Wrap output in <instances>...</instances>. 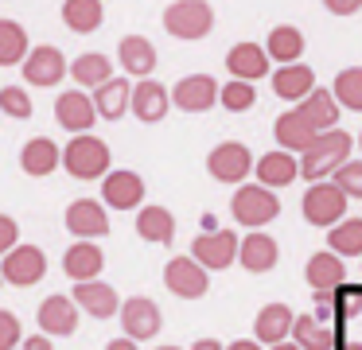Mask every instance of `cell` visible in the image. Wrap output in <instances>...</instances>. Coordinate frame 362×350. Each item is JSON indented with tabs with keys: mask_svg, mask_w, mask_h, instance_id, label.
<instances>
[{
	"mask_svg": "<svg viewBox=\"0 0 362 350\" xmlns=\"http://www.w3.org/2000/svg\"><path fill=\"white\" fill-rule=\"evenodd\" d=\"M265 51H269V59H276L281 66H292V62H300V54H304V31L292 28V23H276L265 39Z\"/></svg>",
	"mask_w": 362,
	"mask_h": 350,
	"instance_id": "obj_32",
	"label": "cell"
},
{
	"mask_svg": "<svg viewBox=\"0 0 362 350\" xmlns=\"http://www.w3.org/2000/svg\"><path fill=\"white\" fill-rule=\"evenodd\" d=\"M273 136H276V144L284 148V152H292V156H304L308 148L320 140V129H315L312 121H308L300 109H288V113H281L273 121Z\"/></svg>",
	"mask_w": 362,
	"mask_h": 350,
	"instance_id": "obj_15",
	"label": "cell"
},
{
	"mask_svg": "<svg viewBox=\"0 0 362 350\" xmlns=\"http://www.w3.org/2000/svg\"><path fill=\"white\" fill-rule=\"evenodd\" d=\"M292 342L304 350H335V334L323 319L315 315H296V327H292Z\"/></svg>",
	"mask_w": 362,
	"mask_h": 350,
	"instance_id": "obj_36",
	"label": "cell"
},
{
	"mask_svg": "<svg viewBox=\"0 0 362 350\" xmlns=\"http://www.w3.org/2000/svg\"><path fill=\"white\" fill-rule=\"evenodd\" d=\"M331 183H335L346 199H362V160H346L343 168L331 175Z\"/></svg>",
	"mask_w": 362,
	"mask_h": 350,
	"instance_id": "obj_40",
	"label": "cell"
},
{
	"mask_svg": "<svg viewBox=\"0 0 362 350\" xmlns=\"http://www.w3.org/2000/svg\"><path fill=\"white\" fill-rule=\"evenodd\" d=\"M20 70H24L28 86H59L66 74H71L63 51H59V47H51V43L32 47V54L24 59V66H20Z\"/></svg>",
	"mask_w": 362,
	"mask_h": 350,
	"instance_id": "obj_13",
	"label": "cell"
},
{
	"mask_svg": "<svg viewBox=\"0 0 362 350\" xmlns=\"http://www.w3.org/2000/svg\"><path fill=\"white\" fill-rule=\"evenodd\" d=\"M358 148H362V132H358Z\"/></svg>",
	"mask_w": 362,
	"mask_h": 350,
	"instance_id": "obj_53",
	"label": "cell"
},
{
	"mask_svg": "<svg viewBox=\"0 0 362 350\" xmlns=\"http://www.w3.org/2000/svg\"><path fill=\"white\" fill-rule=\"evenodd\" d=\"M43 334H74L78 331V303L74 296H47L35 311Z\"/></svg>",
	"mask_w": 362,
	"mask_h": 350,
	"instance_id": "obj_18",
	"label": "cell"
},
{
	"mask_svg": "<svg viewBox=\"0 0 362 350\" xmlns=\"http://www.w3.org/2000/svg\"><path fill=\"white\" fill-rule=\"evenodd\" d=\"M222 109H230V113H245V109H253V101H257V90H253V82H242V78H230L226 86H222Z\"/></svg>",
	"mask_w": 362,
	"mask_h": 350,
	"instance_id": "obj_39",
	"label": "cell"
},
{
	"mask_svg": "<svg viewBox=\"0 0 362 350\" xmlns=\"http://www.w3.org/2000/svg\"><path fill=\"white\" fill-rule=\"evenodd\" d=\"M0 284H4V269H0Z\"/></svg>",
	"mask_w": 362,
	"mask_h": 350,
	"instance_id": "obj_52",
	"label": "cell"
},
{
	"mask_svg": "<svg viewBox=\"0 0 362 350\" xmlns=\"http://www.w3.org/2000/svg\"><path fill=\"white\" fill-rule=\"evenodd\" d=\"M24 346V334H20V319L12 311L0 308V350H16Z\"/></svg>",
	"mask_w": 362,
	"mask_h": 350,
	"instance_id": "obj_42",
	"label": "cell"
},
{
	"mask_svg": "<svg viewBox=\"0 0 362 350\" xmlns=\"http://www.w3.org/2000/svg\"><path fill=\"white\" fill-rule=\"evenodd\" d=\"M63 168L71 171L74 179H105L110 175V144L102 136H71V144L63 148Z\"/></svg>",
	"mask_w": 362,
	"mask_h": 350,
	"instance_id": "obj_3",
	"label": "cell"
},
{
	"mask_svg": "<svg viewBox=\"0 0 362 350\" xmlns=\"http://www.w3.org/2000/svg\"><path fill=\"white\" fill-rule=\"evenodd\" d=\"M281 261V245H276L269 233L253 230L250 238H242V253H238V264L250 272H269L273 264Z\"/></svg>",
	"mask_w": 362,
	"mask_h": 350,
	"instance_id": "obj_28",
	"label": "cell"
},
{
	"mask_svg": "<svg viewBox=\"0 0 362 350\" xmlns=\"http://www.w3.org/2000/svg\"><path fill=\"white\" fill-rule=\"evenodd\" d=\"M226 350H261V342H253V339H238V342H230Z\"/></svg>",
	"mask_w": 362,
	"mask_h": 350,
	"instance_id": "obj_47",
	"label": "cell"
},
{
	"mask_svg": "<svg viewBox=\"0 0 362 350\" xmlns=\"http://www.w3.org/2000/svg\"><path fill=\"white\" fill-rule=\"evenodd\" d=\"M331 93L339 98V105L351 109V113H362V66H346L339 70L335 86H331Z\"/></svg>",
	"mask_w": 362,
	"mask_h": 350,
	"instance_id": "obj_38",
	"label": "cell"
},
{
	"mask_svg": "<svg viewBox=\"0 0 362 350\" xmlns=\"http://www.w3.org/2000/svg\"><path fill=\"white\" fill-rule=\"evenodd\" d=\"M55 121L63 124L66 132H90L94 129V121H98V105H94V93H86V90H66V93H59V101H55Z\"/></svg>",
	"mask_w": 362,
	"mask_h": 350,
	"instance_id": "obj_12",
	"label": "cell"
},
{
	"mask_svg": "<svg viewBox=\"0 0 362 350\" xmlns=\"http://www.w3.org/2000/svg\"><path fill=\"white\" fill-rule=\"evenodd\" d=\"M273 93L281 101H292V105H300V101L308 98V93L315 90V74L312 66H304V62H292V66H276L273 74Z\"/></svg>",
	"mask_w": 362,
	"mask_h": 350,
	"instance_id": "obj_22",
	"label": "cell"
},
{
	"mask_svg": "<svg viewBox=\"0 0 362 350\" xmlns=\"http://www.w3.org/2000/svg\"><path fill=\"white\" fill-rule=\"evenodd\" d=\"M164 284L180 300H203L206 288H211V276H206V269L195 257H172L164 269Z\"/></svg>",
	"mask_w": 362,
	"mask_h": 350,
	"instance_id": "obj_8",
	"label": "cell"
},
{
	"mask_svg": "<svg viewBox=\"0 0 362 350\" xmlns=\"http://www.w3.org/2000/svg\"><path fill=\"white\" fill-rule=\"evenodd\" d=\"M292 327H296V315H292L288 303H265V308L257 311V319H253V334H257V342H265V346L288 342Z\"/></svg>",
	"mask_w": 362,
	"mask_h": 350,
	"instance_id": "obj_19",
	"label": "cell"
},
{
	"mask_svg": "<svg viewBox=\"0 0 362 350\" xmlns=\"http://www.w3.org/2000/svg\"><path fill=\"white\" fill-rule=\"evenodd\" d=\"M63 218H66V230L78 241H94L110 233V214H105V206L98 199H74Z\"/></svg>",
	"mask_w": 362,
	"mask_h": 350,
	"instance_id": "obj_11",
	"label": "cell"
},
{
	"mask_svg": "<svg viewBox=\"0 0 362 350\" xmlns=\"http://www.w3.org/2000/svg\"><path fill=\"white\" fill-rule=\"evenodd\" d=\"M105 350H136V339H113L105 342Z\"/></svg>",
	"mask_w": 362,
	"mask_h": 350,
	"instance_id": "obj_46",
	"label": "cell"
},
{
	"mask_svg": "<svg viewBox=\"0 0 362 350\" xmlns=\"http://www.w3.org/2000/svg\"><path fill=\"white\" fill-rule=\"evenodd\" d=\"M160 308L148 300V296H133V300L121 303V331H125V339H156L160 334Z\"/></svg>",
	"mask_w": 362,
	"mask_h": 350,
	"instance_id": "obj_14",
	"label": "cell"
},
{
	"mask_svg": "<svg viewBox=\"0 0 362 350\" xmlns=\"http://www.w3.org/2000/svg\"><path fill=\"white\" fill-rule=\"evenodd\" d=\"M273 350H304V346H296V342H281V346H273Z\"/></svg>",
	"mask_w": 362,
	"mask_h": 350,
	"instance_id": "obj_49",
	"label": "cell"
},
{
	"mask_svg": "<svg viewBox=\"0 0 362 350\" xmlns=\"http://www.w3.org/2000/svg\"><path fill=\"white\" fill-rule=\"evenodd\" d=\"M296 109H300V113H304V117H308V121H312L320 132H331V129H335V121H339V113H343L339 98H335L331 90H323V86H315V90L308 93V98L300 101Z\"/></svg>",
	"mask_w": 362,
	"mask_h": 350,
	"instance_id": "obj_31",
	"label": "cell"
},
{
	"mask_svg": "<svg viewBox=\"0 0 362 350\" xmlns=\"http://www.w3.org/2000/svg\"><path fill=\"white\" fill-rule=\"evenodd\" d=\"M269 51L261 43H234L230 47V54H226V70L234 78H242V82H257V78H265V74H273L269 70Z\"/></svg>",
	"mask_w": 362,
	"mask_h": 350,
	"instance_id": "obj_20",
	"label": "cell"
},
{
	"mask_svg": "<svg viewBox=\"0 0 362 350\" xmlns=\"http://www.w3.org/2000/svg\"><path fill=\"white\" fill-rule=\"evenodd\" d=\"M20 350H55V346H51V339H47V334H32V339H24V346H20Z\"/></svg>",
	"mask_w": 362,
	"mask_h": 350,
	"instance_id": "obj_45",
	"label": "cell"
},
{
	"mask_svg": "<svg viewBox=\"0 0 362 350\" xmlns=\"http://www.w3.org/2000/svg\"><path fill=\"white\" fill-rule=\"evenodd\" d=\"M156 350H180V346H156Z\"/></svg>",
	"mask_w": 362,
	"mask_h": 350,
	"instance_id": "obj_51",
	"label": "cell"
},
{
	"mask_svg": "<svg viewBox=\"0 0 362 350\" xmlns=\"http://www.w3.org/2000/svg\"><path fill=\"white\" fill-rule=\"evenodd\" d=\"M94 105H98V117H105V121H121V117L133 109V82L117 74L113 82H105L102 90H94Z\"/></svg>",
	"mask_w": 362,
	"mask_h": 350,
	"instance_id": "obj_29",
	"label": "cell"
},
{
	"mask_svg": "<svg viewBox=\"0 0 362 350\" xmlns=\"http://www.w3.org/2000/svg\"><path fill=\"white\" fill-rule=\"evenodd\" d=\"M230 214L245 230H261V226H269L281 214V199L261 183H242L234 191V199H230Z\"/></svg>",
	"mask_w": 362,
	"mask_h": 350,
	"instance_id": "obj_2",
	"label": "cell"
},
{
	"mask_svg": "<svg viewBox=\"0 0 362 350\" xmlns=\"http://www.w3.org/2000/svg\"><path fill=\"white\" fill-rule=\"evenodd\" d=\"M102 20H105L102 0H66L63 4V23L74 31V35H90V31H98Z\"/></svg>",
	"mask_w": 362,
	"mask_h": 350,
	"instance_id": "obj_34",
	"label": "cell"
},
{
	"mask_svg": "<svg viewBox=\"0 0 362 350\" xmlns=\"http://www.w3.org/2000/svg\"><path fill=\"white\" fill-rule=\"evenodd\" d=\"M32 54L24 23L16 20H0V66H24V59Z\"/></svg>",
	"mask_w": 362,
	"mask_h": 350,
	"instance_id": "obj_35",
	"label": "cell"
},
{
	"mask_svg": "<svg viewBox=\"0 0 362 350\" xmlns=\"http://www.w3.org/2000/svg\"><path fill=\"white\" fill-rule=\"evenodd\" d=\"M253 175H257V183L269 187V191H276V187H288L292 179L300 175V156L284 152V148L265 152V156L257 160V168H253Z\"/></svg>",
	"mask_w": 362,
	"mask_h": 350,
	"instance_id": "obj_23",
	"label": "cell"
},
{
	"mask_svg": "<svg viewBox=\"0 0 362 350\" xmlns=\"http://www.w3.org/2000/svg\"><path fill=\"white\" fill-rule=\"evenodd\" d=\"M242 253V241H238L234 230H211V233H199L191 241V257L203 264L206 272L211 269H230Z\"/></svg>",
	"mask_w": 362,
	"mask_h": 350,
	"instance_id": "obj_7",
	"label": "cell"
},
{
	"mask_svg": "<svg viewBox=\"0 0 362 350\" xmlns=\"http://www.w3.org/2000/svg\"><path fill=\"white\" fill-rule=\"evenodd\" d=\"M327 245L339 257H362V218H343L335 230H327Z\"/></svg>",
	"mask_w": 362,
	"mask_h": 350,
	"instance_id": "obj_37",
	"label": "cell"
},
{
	"mask_svg": "<svg viewBox=\"0 0 362 350\" xmlns=\"http://www.w3.org/2000/svg\"><path fill=\"white\" fill-rule=\"evenodd\" d=\"M323 8L331 16H354V12H362V0H323Z\"/></svg>",
	"mask_w": 362,
	"mask_h": 350,
	"instance_id": "obj_44",
	"label": "cell"
},
{
	"mask_svg": "<svg viewBox=\"0 0 362 350\" xmlns=\"http://www.w3.org/2000/svg\"><path fill=\"white\" fill-rule=\"evenodd\" d=\"M16 245H20V226H16V218L0 214V257H8Z\"/></svg>",
	"mask_w": 362,
	"mask_h": 350,
	"instance_id": "obj_43",
	"label": "cell"
},
{
	"mask_svg": "<svg viewBox=\"0 0 362 350\" xmlns=\"http://www.w3.org/2000/svg\"><path fill=\"white\" fill-rule=\"evenodd\" d=\"M346 202L351 199H346L331 179L312 183L304 191V222L315 226V230H335V226L346 218Z\"/></svg>",
	"mask_w": 362,
	"mask_h": 350,
	"instance_id": "obj_4",
	"label": "cell"
},
{
	"mask_svg": "<svg viewBox=\"0 0 362 350\" xmlns=\"http://www.w3.org/2000/svg\"><path fill=\"white\" fill-rule=\"evenodd\" d=\"M351 148H354L351 132H343V129L320 132V140L300 156V175L312 179V183H323V179H331L346 160H351Z\"/></svg>",
	"mask_w": 362,
	"mask_h": 350,
	"instance_id": "obj_1",
	"label": "cell"
},
{
	"mask_svg": "<svg viewBox=\"0 0 362 350\" xmlns=\"http://www.w3.org/2000/svg\"><path fill=\"white\" fill-rule=\"evenodd\" d=\"M117 62H121V70H125L129 78L144 82V78L156 70V47H152L144 35H125L117 43Z\"/></svg>",
	"mask_w": 362,
	"mask_h": 350,
	"instance_id": "obj_21",
	"label": "cell"
},
{
	"mask_svg": "<svg viewBox=\"0 0 362 350\" xmlns=\"http://www.w3.org/2000/svg\"><path fill=\"white\" fill-rule=\"evenodd\" d=\"M0 269H4V284L12 288H32L47 276V257L35 245H16L8 257H0Z\"/></svg>",
	"mask_w": 362,
	"mask_h": 350,
	"instance_id": "obj_9",
	"label": "cell"
},
{
	"mask_svg": "<svg viewBox=\"0 0 362 350\" xmlns=\"http://www.w3.org/2000/svg\"><path fill=\"white\" fill-rule=\"evenodd\" d=\"M257 168V160H253V152L242 144V140H222V144L211 148V156H206V171H211L218 183H245V175Z\"/></svg>",
	"mask_w": 362,
	"mask_h": 350,
	"instance_id": "obj_6",
	"label": "cell"
},
{
	"mask_svg": "<svg viewBox=\"0 0 362 350\" xmlns=\"http://www.w3.org/2000/svg\"><path fill=\"white\" fill-rule=\"evenodd\" d=\"M20 168H24L28 175H35V179L51 175L55 168H63V148H59L51 136H32L24 144V152H20Z\"/></svg>",
	"mask_w": 362,
	"mask_h": 350,
	"instance_id": "obj_25",
	"label": "cell"
},
{
	"mask_svg": "<svg viewBox=\"0 0 362 350\" xmlns=\"http://www.w3.org/2000/svg\"><path fill=\"white\" fill-rule=\"evenodd\" d=\"M343 350H362V342H346V346Z\"/></svg>",
	"mask_w": 362,
	"mask_h": 350,
	"instance_id": "obj_50",
	"label": "cell"
},
{
	"mask_svg": "<svg viewBox=\"0 0 362 350\" xmlns=\"http://www.w3.org/2000/svg\"><path fill=\"white\" fill-rule=\"evenodd\" d=\"M102 199H105V206H113V210H136L144 199V179L136 175V171H125V168L110 171V175L102 179Z\"/></svg>",
	"mask_w": 362,
	"mask_h": 350,
	"instance_id": "obj_16",
	"label": "cell"
},
{
	"mask_svg": "<svg viewBox=\"0 0 362 350\" xmlns=\"http://www.w3.org/2000/svg\"><path fill=\"white\" fill-rule=\"evenodd\" d=\"M133 113H136V121H144V124H156L168 117V90L156 78H144V82L133 86Z\"/></svg>",
	"mask_w": 362,
	"mask_h": 350,
	"instance_id": "obj_27",
	"label": "cell"
},
{
	"mask_svg": "<svg viewBox=\"0 0 362 350\" xmlns=\"http://www.w3.org/2000/svg\"><path fill=\"white\" fill-rule=\"evenodd\" d=\"M0 109L8 117H16V121H28V117H32V98H28L20 86H4V90H0Z\"/></svg>",
	"mask_w": 362,
	"mask_h": 350,
	"instance_id": "obj_41",
	"label": "cell"
},
{
	"mask_svg": "<svg viewBox=\"0 0 362 350\" xmlns=\"http://www.w3.org/2000/svg\"><path fill=\"white\" fill-rule=\"evenodd\" d=\"M136 233L144 241H156V245H168L175 238V218L168 206H141L136 214Z\"/></svg>",
	"mask_w": 362,
	"mask_h": 350,
	"instance_id": "obj_33",
	"label": "cell"
},
{
	"mask_svg": "<svg viewBox=\"0 0 362 350\" xmlns=\"http://www.w3.org/2000/svg\"><path fill=\"white\" fill-rule=\"evenodd\" d=\"M191 350H226V346H222L218 339H199V342H195V346H191Z\"/></svg>",
	"mask_w": 362,
	"mask_h": 350,
	"instance_id": "obj_48",
	"label": "cell"
},
{
	"mask_svg": "<svg viewBox=\"0 0 362 350\" xmlns=\"http://www.w3.org/2000/svg\"><path fill=\"white\" fill-rule=\"evenodd\" d=\"M102 264H105V257H102V249H98L94 241H74V245L66 249V257H63V272L74 280V284L98 280L102 276Z\"/></svg>",
	"mask_w": 362,
	"mask_h": 350,
	"instance_id": "obj_24",
	"label": "cell"
},
{
	"mask_svg": "<svg viewBox=\"0 0 362 350\" xmlns=\"http://www.w3.org/2000/svg\"><path fill=\"white\" fill-rule=\"evenodd\" d=\"M222 86L211 74H187L172 86V105L183 113H206L211 105H218Z\"/></svg>",
	"mask_w": 362,
	"mask_h": 350,
	"instance_id": "obj_10",
	"label": "cell"
},
{
	"mask_svg": "<svg viewBox=\"0 0 362 350\" xmlns=\"http://www.w3.org/2000/svg\"><path fill=\"white\" fill-rule=\"evenodd\" d=\"M71 74H74V82L82 86V90H102L105 82H113V62H110V54H102V51H86V54H78V59L71 62Z\"/></svg>",
	"mask_w": 362,
	"mask_h": 350,
	"instance_id": "obj_30",
	"label": "cell"
},
{
	"mask_svg": "<svg viewBox=\"0 0 362 350\" xmlns=\"http://www.w3.org/2000/svg\"><path fill=\"white\" fill-rule=\"evenodd\" d=\"M214 28V8L206 0H175L164 12V31L175 39H203Z\"/></svg>",
	"mask_w": 362,
	"mask_h": 350,
	"instance_id": "obj_5",
	"label": "cell"
},
{
	"mask_svg": "<svg viewBox=\"0 0 362 350\" xmlns=\"http://www.w3.org/2000/svg\"><path fill=\"white\" fill-rule=\"evenodd\" d=\"M304 276H308V284L315 288V296H331V292H339V288L346 284V264H343V257L339 253H312L308 257V269H304Z\"/></svg>",
	"mask_w": 362,
	"mask_h": 350,
	"instance_id": "obj_17",
	"label": "cell"
},
{
	"mask_svg": "<svg viewBox=\"0 0 362 350\" xmlns=\"http://www.w3.org/2000/svg\"><path fill=\"white\" fill-rule=\"evenodd\" d=\"M74 303H78L86 315L94 319H110V315H121V300L110 284L102 280H86V284H74Z\"/></svg>",
	"mask_w": 362,
	"mask_h": 350,
	"instance_id": "obj_26",
	"label": "cell"
}]
</instances>
